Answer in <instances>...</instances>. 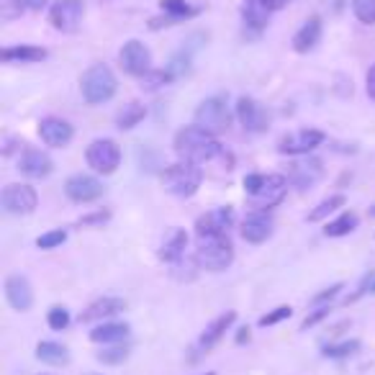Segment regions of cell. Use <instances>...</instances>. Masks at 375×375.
<instances>
[{"mask_svg": "<svg viewBox=\"0 0 375 375\" xmlns=\"http://www.w3.org/2000/svg\"><path fill=\"white\" fill-rule=\"evenodd\" d=\"M64 193L75 203H90V201H98L103 196V183L95 180L93 175H83L80 172V175H72L64 183Z\"/></svg>", "mask_w": 375, "mask_h": 375, "instance_id": "obj_12", "label": "cell"}, {"mask_svg": "<svg viewBox=\"0 0 375 375\" xmlns=\"http://www.w3.org/2000/svg\"><path fill=\"white\" fill-rule=\"evenodd\" d=\"M345 206V196H329L326 201H321V203L314 208L311 213H309V221H321L326 219L329 213H334L337 208H342Z\"/></svg>", "mask_w": 375, "mask_h": 375, "instance_id": "obj_30", "label": "cell"}, {"mask_svg": "<svg viewBox=\"0 0 375 375\" xmlns=\"http://www.w3.org/2000/svg\"><path fill=\"white\" fill-rule=\"evenodd\" d=\"M244 340H249V329L244 326V329H239V337H237V342H244Z\"/></svg>", "mask_w": 375, "mask_h": 375, "instance_id": "obj_45", "label": "cell"}, {"mask_svg": "<svg viewBox=\"0 0 375 375\" xmlns=\"http://www.w3.org/2000/svg\"><path fill=\"white\" fill-rule=\"evenodd\" d=\"M83 16H85V3L83 0H57L49 8V23L62 34L78 31Z\"/></svg>", "mask_w": 375, "mask_h": 375, "instance_id": "obj_8", "label": "cell"}, {"mask_svg": "<svg viewBox=\"0 0 375 375\" xmlns=\"http://www.w3.org/2000/svg\"><path fill=\"white\" fill-rule=\"evenodd\" d=\"M365 88H368V95L375 100V64L368 70V78H365Z\"/></svg>", "mask_w": 375, "mask_h": 375, "instance_id": "obj_44", "label": "cell"}, {"mask_svg": "<svg viewBox=\"0 0 375 375\" xmlns=\"http://www.w3.org/2000/svg\"><path fill=\"white\" fill-rule=\"evenodd\" d=\"M196 260L201 268L221 273L234 262V247L227 234H203L196 242Z\"/></svg>", "mask_w": 375, "mask_h": 375, "instance_id": "obj_3", "label": "cell"}, {"mask_svg": "<svg viewBox=\"0 0 375 375\" xmlns=\"http://www.w3.org/2000/svg\"><path fill=\"white\" fill-rule=\"evenodd\" d=\"M18 170L26 177H47L52 170H54V162L52 157L42 149H26L18 160Z\"/></svg>", "mask_w": 375, "mask_h": 375, "instance_id": "obj_18", "label": "cell"}, {"mask_svg": "<svg viewBox=\"0 0 375 375\" xmlns=\"http://www.w3.org/2000/svg\"><path fill=\"white\" fill-rule=\"evenodd\" d=\"M342 288H345V285L337 283V285H332V288L321 290V293H316V296H314V304H326V301H332V298L340 296V290H342Z\"/></svg>", "mask_w": 375, "mask_h": 375, "instance_id": "obj_41", "label": "cell"}, {"mask_svg": "<svg viewBox=\"0 0 375 375\" xmlns=\"http://www.w3.org/2000/svg\"><path fill=\"white\" fill-rule=\"evenodd\" d=\"M352 11L362 23H375V0H352Z\"/></svg>", "mask_w": 375, "mask_h": 375, "instance_id": "obj_33", "label": "cell"}, {"mask_svg": "<svg viewBox=\"0 0 375 375\" xmlns=\"http://www.w3.org/2000/svg\"><path fill=\"white\" fill-rule=\"evenodd\" d=\"M201 180H203V172H201L198 165L193 162H177L162 170V188L170 196H177V198L196 196V191L201 188Z\"/></svg>", "mask_w": 375, "mask_h": 375, "instance_id": "obj_4", "label": "cell"}, {"mask_svg": "<svg viewBox=\"0 0 375 375\" xmlns=\"http://www.w3.org/2000/svg\"><path fill=\"white\" fill-rule=\"evenodd\" d=\"M321 142H324V134H321V131H316V129H304V131L283 136L280 144H278V152H280V155H290V157L309 155V152H314Z\"/></svg>", "mask_w": 375, "mask_h": 375, "instance_id": "obj_11", "label": "cell"}, {"mask_svg": "<svg viewBox=\"0 0 375 375\" xmlns=\"http://www.w3.org/2000/svg\"><path fill=\"white\" fill-rule=\"evenodd\" d=\"M119 62L129 75H136V78H144V75L152 72V54H149L147 47H144L142 42H136V39L124 44V49L119 52Z\"/></svg>", "mask_w": 375, "mask_h": 375, "instance_id": "obj_10", "label": "cell"}, {"mask_svg": "<svg viewBox=\"0 0 375 375\" xmlns=\"http://www.w3.org/2000/svg\"><path fill=\"white\" fill-rule=\"evenodd\" d=\"M319 39H321V18H309V21L298 29V34L293 36V49L298 52V54H306V52H311L314 47L319 44Z\"/></svg>", "mask_w": 375, "mask_h": 375, "instance_id": "obj_21", "label": "cell"}, {"mask_svg": "<svg viewBox=\"0 0 375 375\" xmlns=\"http://www.w3.org/2000/svg\"><path fill=\"white\" fill-rule=\"evenodd\" d=\"M232 124V114H229L227 98L221 95H213V98H206L198 108H196V126L206 129L208 134L219 136L224 134Z\"/></svg>", "mask_w": 375, "mask_h": 375, "instance_id": "obj_6", "label": "cell"}, {"mask_svg": "<svg viewBox=\"0 0 375 375\" xmlns=\"http://www.w3.org/2000/svg\"><path fill=\"white\" fill-rule=\"evenodd\" d=\"M126 311V301L124 298H114V296H106V298H98L95 304H90L85 311L80 314V321H100V319H108V316H116V314Z\"/></svg>", "mask_w": 375, "mask_h": 375, "instance_id": "obj_19", "label": "cell"}, {"mask_svg": "<svg viewBox=\"0 0 375 375\" xmlns=\"http://www.w3.org/2000/svg\"><path fill=\"white\" fill-rule=\"evenodd\" d=\"M85 160L90 165V170L100 172V175H114L121 165V149L114 139H95L88 147Z\"/></svg>", "mask_w": 375, "mask_h": 375, "instance_id": "obj_7", "label": "cell"}, {"mask_svg": "<svg viewBox=\"0 0 375 375\" xmlns=\"http://www.w3.org/2000/svg\"><path fill=\"white\" fill-rule=\"evenodd\" d=\"M0 201H3V208H6L8 213H13V216H26V213H31L36 208L39 196H36V191L31 185L11 183L3 188Z\"/></svg>", "mask_w": 375, "mask_h": 375, "instance_id": "obj_9", "label": "cell"}, {"mask_svg": "<svg viewBox=\"0 0 375 375\" xmlns=\"http://www.w3.org/2000/svg\"><path fill=\"white\" fill-rule=\"evenodd\" d=\"M144 116H147V108H144L139 100H131V103H126V106L119 111V116H116V126H119L121 131H129V129H134Z\"/></svg>", "mask_w": 375, "mask_h": 375, "instance_id": "obj_26", "label": "cell"}, {"mask_svg": "<svg viewBox=\"0 0 375 375\" xmlns=\"http://www.w3.org/2000/svg\"><path fill=\"white\" fill-rule=\"evenodd\" d=\"M80 90H83V98L90 103V106H100L116 95V78L114 72L108 70L106 64H93L90 70L83 75L80 80Z\"/></svg>", "mask_w": 375, "mask_h": 375, "instance_id": "obj_5", "label": "cell"}, {"mask_svg": "<svg viewBox=\"0 0 375 375\" xmlns=\"http://www.w3.org/2000/svg\"><path fill=\"white\" fill-rule=\"evenodd\" d=\"M39 136H42V142L47 144V147H67V144L72 142L75 131H72V126L67 121L49 116V119H44L42 124H39Z\"/></svg>", "mask_w": 375, "mask_h": 375, "instance_id": "obj_15", "label": "cell"}, {"mask_svg": "<svg viewBox=\"0 0 375 375\" xmlns=\"http://www.w3.org/2000/svg\"><path fill=\"white\" fill-rule=\"evenodd\" d=\"M98 360L103 362V365H121V362L129 360V350L126 347H108V350H103V352H98Z\"/></svg>", "mask_w": 375, "mask_h": 375, "instance_id": "obj_32", "label": "cell"}, {"mask_svg": "<svg viewBox=\"0 0 375 375\" xmlns=\"http://www.w3.org/2000/svg\"><path fill=\"white\" fill-rule=\"evenodd\" d=\"M273 216L268 211H252L242 224V237L249 242V244H262L273 234Z\"/></svg>", "mask_w": 375, "mask_h": 375, "instance_id": "obj_17", "label": "cell"}, {"mask_svg": "<svg viewBox=\"0 0 375 375\" xmlns=\"http://www.w3.org/2000/svg\"><path fill=\"white\" fill-rule=\"evenodd\" d=\"M257 3H260V6H265L270 11V13H273V11H280V8H285L290 3V0H257Z\"/></svg>", "mask_w": 375, "mask_h": 375, "instance_id": "obj_43", "label": "cell"}, {"mask_svg": "<svg viewBox=\"0 0 375 375\" xmlns=\"http://www.w3.org/2000/svg\"><path fill=\"white\" fill-rule=\"evenodd\" d=\"M185 244H188V234L183 229H170L165 234L162 247H160V260L165 262H177L180 257L185 255Z\"/></svg>", "mask_w": 375, "mask_h": 375, "instance_id": "obj_23", "label": "cell"}, {"mask_svg": "<svg viewBox=\"0 0 375 375\" xmlns=\"http://www.w3.org/2000/svg\"><path fill=\"white\" fill-rule=\"evenodd\" d=\"M13 6L18 11H42L47 6V0H13Z\"/></svg>", "mask_w": 375, "mask_h": 375, "instance_id": "obj_42", "label": "cell"}, {"mask_svg": "<svg viewBox=\"0 0 375 375\" xmlns=\"http://www.w3.org/2000/svg\"><path fill=\"white\" fill-rule=\"evenodd\" d=\"M6 298L16 311H21V314L29 311L31 306H34V290H31V283L23 275H8Z\"/></svg>", "mask_w": 375, "mask_h": 375, "instance_id": "obj_16", "label": "cell"}, {"mask_svg": "<svg viewBox=\"0 0 375 375\" xmlns=\"http://www.w3.org/2000/svg\"><path fill=\"white\" fill-rule=\"evenodd\" d=\"M244 191L255 203V211H268L285 198L288 180L283 175H247L244 177Z\"/></svg>", "mask_w": 375, "mask_h": 375, "instance_id": "obj_2", "label": "cell"}, {"mask_svg": "<svg viewBox=\"0 0 375 375\" xmlns=\"http://www.w3.org/2000/svg\"><path fill=\"white\" fill-rule=\"evenodd\" d=\"M290 314H293L290 306H278V309H273V311L260 319V326H273V324H278V321H283V319H290Z\"/></svg>", "mask_w": 375, "mask_h": 375, "instance_id": "obj_37", "label": "cell"}, {"mask_svg": "<svg viewBox=\"0 0 375 375\" xmlns=\"http://www.w3.org/2000/svg\"><path fill=\"white\" fill-rule=\"evenodd\" d=\"M175 152L183 162L203 165L211 162L224 152L219 139L201 126H185L175 134Z\"/></svg>", "mask_w": 375, "mask_h": 375, "instance_id": "obj_1", "label": "cell"}, {"mask_svg": "<svg viewBox=\"0 0 375 375\" xmlns=\"http://www.w3.org/2000/svg\"><path fill=\"white\" fill-rule=\"evenodd\" d=\"M321 172H324L321 160L309 157V160H304V162L293 165V170H290V180H293L298 188H309V185H314L319 177H321Z\"/></svg>", "mask_w": 375, "mask_h": 375, "instance_id": "obj_22", "label": "cell"}, {"mask_svg": "<svg viewBox=\"0 0 375 375\" xmlns=\"http://www.w3.org/2000/svg\"><path fill=\"white\" fill-rule=\"evenodd\" d=\"M370 293H375V285H373V290H370Z\"/></svg>", "mask_w": 375, "mask_h": 375, "instance_id": "obj_46", "label": "cell"}, {"mask_svg": "<svg viewBox=\"0 0 375 375\" xmlns=\"http://www.w3.org/2000/svg\"><path fill=\"white\" fill-rule=\"evenodd\" d=\"M355 227H357V216L347 211V213H342V216H340L337 221L326 224L324 234H326V237H345V234H350Z\"/></svg>", "mask_w": 375, "mask_h": 375, "instance_id": "obj_29", "label": "cell"}, {"mask_svg": "<svg viewBox=\"0 0 375 375\" xmlns=\"http://www.w3.org/2000/svg\"><path fill=\"white\" fill-rule=\"evenodd\" d=\"M160 6H162L165 13L170 16V18H175V21H180V18H188V16L196 13V11H193V8L188 6L185 0H162Z\"/></svg>", "mask_w": 375, "mask_h": 375, "instance_id": "obj_31", "label": "cell"}, {"mask_svg": "<svg viewBox=\"0 0 375 375\" xmlns=\"http://www.w3.org/2000/svg\"><path fill=\"white\" fill-rule=\"evenodd\" d=\"M360 350V342L357 340H350V342H342V345H329L324 350L326 357H350Z\"/></svg>", "mask_w": 375, "mask_h": 375, "instance_id": "obj_35", "label": "cell"}, {"mask_svg": "<svg viewBox=\"0 0 375 375\" xmlns=\"http://www.w3.org/2000/svg\"><path fill=\"white\" fill-rule=\"evenodd\" d=\"M36 357L47 365H67L70 362V352L67 347L57 345V342H39L36 345Z\"/></svg>", "mask_w": 375, "mask_h": 375, "instance_id": "obj_25", "label": "cell"}, {"mask_svg": "<svg viewBox=\"0 0 375 375\" xmlns=\"http://www.w3.org/2000/svg\"><path fill=\"white\" fill-rule=\"evenodd\" d=\"M47 57V52L39 47H11V49L0 52L3 62H42Z\"/></svg>", "mask_w": 375, "mask_h": 375, "instance_id": "obj_27", "label": "cell"}, {"mask_svg": "<svg viewBox=\"0 0 375 375\" xmlns=\"http://www.w3.org/2000/svg\"><path fill=\"white\" fill-rule=\"evenodd\" d=\"M64 239H67V232H64V229H54V232L42 234V237L36 239V247L39 249H54V247H59Z\"/></svg>", "mask_w": 375, "mask_h": 375, "instance_id": "obj_34", "label": "cell"}, {"mask_svg": "<svg viewBox=\"0 0 375 375\" xmlns=\"http://www.w3.org/2000/svg\"><path fill=\"white\" fill-rule=\"evenodd\" d=\"M108 219H111V213L108 211L90 213V216H83V219H80V227H103Z\"/></svg>", "mask_w": 375, "mask_h": 375, "instance_id": "obj_40", "label": "cell"}, {"mask_svg": "<svg viewBox=\"0 0 375 375\" xmlns=\"http://www.w3.org/2000/svg\"><path fill=\"white\" fill-rule=\"evenodd\" d=\"M206 375H213V373H206Z\"/></svg>", "mask_w": 375, "mask_h": 375, "instance_id": "obj_47", "label": "cell"}, {"mask_svg": "<svg viewBox=\"0 0 375 375\" xmlns=\"http://www.w3.org/2000/svg\"><path fill=\"white\" fill-rule=\"evenodd\" d=\"M234 321H237V314L234 311H227V314H221L219 319H213L211 324L206 326V332H203V337H201V350H206V352H208V350H211V347H216L221 342V337H224V334L229 332V329H232V324Z\"/></svg>", "mask_w": 375, "mask_h": 375, "instance_id": "obj_20", "label": "cell"}, {"mask_svg": "<svg viewBox=\"0 0 375 375\" xmlns=\"http://www.w3.org/2000/svg\"><path fill=\"white\" fill-rule=\"evenodd\" d=\"M172 75L167 70H160V72H149V75H144V85L147 88H160V85H167V83H172Z\"/></svg>", "mask_w": 375, "mask_h": 375, "instance_id": "obj_38", "label": "cell"}, {"mask_svg": "<svg viewBox=\"0 0 375 375\" xmlns=\"http://www.w3.org/2000/svg\"><path fill=\"white\" fill-rule=\"evenodd\" d=\"M237 119H239L242 126L247 129V131H252V134L265 131L270 124L268 111H265L255 98H247V95L237 100Z\"/></svg>", "mask_w": 375, "mask_h": 375, "instance_id": "obj_13", "label": "cell"}, {"mask_svg": "<svg viewBox=\"0 0 375 375\" xmlns=\"http://www.w3.org/2000/svg\"><path fill=\"white\" fill-rule=\"evenodd\" d=\"M129 337V324H121V321H108V324L95 326L90 332V340L98 342V345H116V342H124Z\"/></svg>", "mask_w": 375, "mask_h": 375, "instance_id": "obj_24", "label": "cell"}, {"mask_svg": "<svg viewBox=\"0 0 375 375\" xmlns=\"http://www.w3.org/2000/svg\"><path fill=\"white\" fill-rule=\"evenodd\" d=\"M47 321H49V326L54 332H62V329H67V324H70V311L62 309V306H54L49 311V316H47Z\"/></svg>", "mask_w": 375, "mask_h": 375, "instance_id": "obj_36", "label": "cell"}, {"mask_svg": "<svg viewBox=\"0 0 375 375\" xmlns=\"http://www.w3.org/2000/svg\"><path fill=\"white\" fill-rule=\"evenodd\" d=\"M242 16H244V26H247V29L262 31V29H265V26H268V16H270V11H268V8H265V6H260L257 0H247V6H244Z\"/></svg>", "mask_w": 375, "mask_h": 375, "instance_id": "obj_28", "label": "cell"}, {"mask_svg": "<svg viewBox=\"0 0 375 375\" xmlns=\"http://www.w3.org/2000/svg\"><path fill=\"white\" fill-rule=\"evenodd\" d=\"M329 311H332L329 306H319L316 311H314V314H309V316L304 319V324H301V329H311V326H316L319 321H324V319L329 316Z\"/></svg>", "mask_w": 375, "mask_h": 375, "instance_id": "obj_39", "label": "cell"}, {"mask_svg": "<svg viewBox=\"0 0 375 375\" xmlns=\"http://www.w3.org/2000/svg\"><path fill=\"white\" fill-rule=\"evenodd\" d=\"M234 224V208L229 206H221V208H211L208 213H203L198 221H196V234L203 237V234H227Z\"/></svg>", "mask_w": 375, "mask_h": 375, "instance_id": "obj_14", "label": "cell"}]
</instances>
